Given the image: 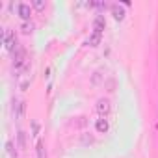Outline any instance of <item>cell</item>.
<instances>
[{
  "label": "cell",
  "instance_id": "cell-8",
  "mask_svg": "<svg viewBox=\"0 0 158 158\" xmlns=\"http://www.w3.org/2000/svg\"><path fill=\"white\" fill-rule=\"evenodd\" d=\"M19 30H21L23 34H26V35H28V34H32V32H34V23H30V21H24V23L21 24V28H19Z\"/></svg>",
  "mask_w": 158,
  "mask_h": 158
},
{
  "label": "cell",
  "instance_id": "cell-2",
  "mask_svg": "<svg viewBox=\"0 0 158 158\" xmlns=\"http://www.w3.org/2000/svg\"><path fill=\"white\" fill-rule=\"evenodd\" d=\"M110 101L108 99H99V102H97V112L104 117V115H108L110 114Z\"/></svg>",
  "mask_w": 158,
  "mask_h": 158
},
{
  "label": "cell",
  "instance_id": "cell-7",
  "mask_svg": "<svg viewBox=\"0 0 158 158\" xmlns=\"http://www.w3.org/2000/svg\"><path fill=\"white\" fill-rule=\"evenodd\" d=\"M95 127H97V130H99L101 134H104V132H108V128H110V125H108V121H106L104 117H101V119L97 121V125H95Z\"/></svg>",
  "mask_w": 158,
  "mask_h": 158
},
{
  "label": "cell",
  "instance_id": "cell-10",
  "mask_svg": "<svg viewBox=\"0 0 158 158\" xmlns=\"http://www.w3.org/2000/svg\"><path fill=\"white\" fill-rule=\"evenodd\" d=\"M15 106H17V117H23V114H24V102H17Z\"/></svg>",
  "mask_w": 158,
  "mask_h": 158
},
{
  "label": "cell",
  "instance_id": "cell-3",
  "mask_svg": "<svg viewBox=\"0 0 158 158\" xmlns=\"http://www.w3.org/2000/svg\"><path fill=\"white\" fill-rule=\"evenodd\" d=\"M24 61H26V52H24L23 48H19V50L15 52V58H13V67L19 69V67L24 65Z\"/></svg>",
  "mask_w": 158,
  "mask_h": 158
},
{
  "label": "cell",
  "instance_id": "cell-12",
  "mask_svg": "<svg viewBox=\"0 0 158 158\" xmlns=\"http://www.w3.org/2000/svg\"><path fill=\"white\" fill-rule=\"evenodd\" d=\"M19 143L21 147H24V132H19Z\"/></svg>",
  "mask_w": 158,
  "mask_h": 158
},
{
  "label": "cell",
  "instance_id": "cell-1",
  "mask_svg": "<svg viewBox=\"0 0 158 158\" xmlns=\"http://www.w3.org/2000/svg\"><path fill=\"white\" fill-rule=\"evenodd\" d=\"M4 43H6V48L8 50H15V45H17V39H15V34L13 32H10V30H4Z\"/></svg>",
  "mask_w": 158,
  "mask_h": 158
},
{
  "label": "cell",
  "instance_id": "cell-11",
  "mask_svg": "<svg viewBox=\"0 0 158 158\" xmlns=\"http://www.w3.org/2000/svg\"><path fill=\"white\" fill-rule=\"evenodd\" d=\"M32 4H34V8H35V10H39V11H41V10H45V2H43V0H34Z\"/></svg>",
  "mask_w": 158,
  "mask_h": 158
},
{
  "label": "cell",
  "instance_id": "cell-4",
  "mask_svg": "<svg viewBox=\"0 0 158 158\" xmlns=\"http://www.w3.org/2000/svg\"><path fill=\"white\" fill-rule=\"evenodd\" d=\"M17 11H19V17H21L23 21H30V15H32V10H30V6H28V4H19V8H17Z\"/></svg>",
  "mask_w": 158,
  "mask_h": 158
},
{
  "label": "cell",
  "instance_id": "cell-9",
  "mask_svg": "<svg viewBox=\"0 0 158 158\" xmlns=\"http://www.w3.org/2000/svg\"><path fill=\"white\" fill-rule=\"evenodd\" d=\"M88 45H89V47H97V45H101V34L93 32V34L89 35V39H88Z\"/></svg>",
  "mask_w": 158,
  "mask_h": 158
},
{
  "label": "cell",
  "instance_id": "cell-6",
  "mask_svg": "<svg viewBox=\"0 0 158 158\" xmlns=\"http://www.w3.org/2000/svg\"><path fill=\"white\" fill-rule=\"evenodd\" d=\"M104 26H106V23H104V17H102V15H97L95 23H93V30H95L97 34H102Z\"/></svg>",
  "mask_w": 158,
  "mask_h": 158
},
{
  "label": "cell",
  "instance_id": "cell-5",
  "mask_svg": "<svg viewBox=\"0 0 158 158\" xmlns=\"http://www.w3.org/2000/svg\"><path fill=\"white\" fill-rule=\"evenodd\" d=\"M112 15H114L115 21H123V19H125V10H123L119 4H114V6H112Z\"/></svg>",
  "mask_w": 158,
  "mask_h": 158
}]
</instances>
